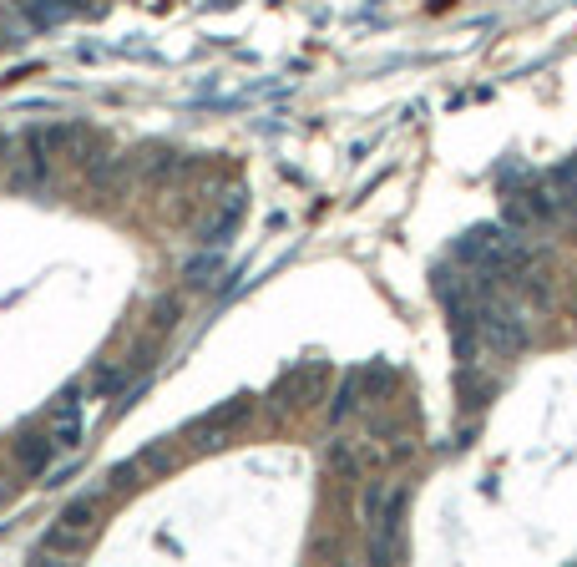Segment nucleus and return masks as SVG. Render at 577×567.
<instances>
[{"label":"nucleus","instance_id":"f257e3e1","mask_svg":"<svg viewBox=\"0 0 577 567\" xmlns=\"http://www.w3.org/2000/svg\"><path fill=\"white\" fill-rule=\"evenodd\" d=\"M476 330H481V340H486L491 350H507V355L527 345L522 309H517V304H502V299H491V294H486V304L476 309Z\"/></svg>","mask_w":577,"mask_h":567},{"label":"nucleus","instance_id":"f03ea898","mask_svg":"<svg viewBox=\"0 0 577 567\" xmlns=\"http://www.w3.org/2000/svg\"><path fill=\"white\" fill-rule=\"evenodd\" d=\"M51 441L56 451H76L81 446V390H66L51 411Z\"/></svg>","mask_w":577,"mask_h":567},{"label":"nucleus","instance_id":"7ed1b4c3","mask_svg":"<svg viewBox=\"0 0 577 567\" xmlns=\"http://www.w3.org/2000/svg\"><path fill=\"white\" fill-rule=\"evenodd\" d=\"M243 416H249V395H233L228 405H218L213 416H203V421H198V441H203V446H218V441H223V436H228Z\"/></svg>","mask_w":577,"mask_h":567},{"label":"nucleus","instance_id":"20e7f679","mask_svg":"<svg viewBox=\"0 0 577 567\" xmlns=\"http://www.w3.org/2000/svg\"><path fill=\"white\" fill-rule=\"evenodd\" d=\"M56 461V441L51 436H21L16 441V466L26 476H46V466Z\"/></svg>","mask_w":577,"mask_h":567},{"label":"nucleus","instance_id":"39448f33","mask_svg":"<svg viewBox=\"0 0 577 567\" xmlns=\"http://www.w3.org/2000/svg\"><path fill=\"white\" fill-rule=\"evenodd\" d=\"M97 507H102V497H97V492H92V497H76V502L61 512V527H71V532H92Z\"/></svg>","mask_w":577,"mask_h":567},{"label":"nucleus","instance_id":"423d86ee","mask_svg":"<svg viewBox=\"0 0 577 567\" xmlns=\"http://www.w3.org/2000/svg\"><path fill=\"white\" fill-rule=\"evenodd\" d=\"M178 314H183V304H178L173 294H168V299H157V304H152V340L168 335L173 324H178Z\"/></svg>","mask_w":577,"mask_h":567},{"label":"nucleus","instance_id":"0eeeda50","mask_svg":"<svg viewBox=\"0 0 577 567\" xmlns=\"http://www.w3.org/2000/svg\"><path fill=\"white\" fill-rule=\"evenodd\" d=\"M238 218H243V198L233 193V198H228V208H223V218H218V223H213V228L203 233V243H223V238H228V233L238 228Z\"/></svg>","mask_w":577,"mask_h":567},{"label":"nucleus","instance_id":"6e6552de","mask_svg":"<svg viewBox=\"0 0 577 567\" xmlns=\"http://www.w3.org/2000/svg\"><path fill=\"white\" fill-rule=\"evenodd\" d=\"M127 380H132V370H127V365H122V370H97V375H92V395H97V400H107V395H117Z\"/></svg>","mask_w":577,"mask_h":567},{"label":"nucleus","instance_id":"1a4fd4ad","mask_svg":"<svg viewBox=\"0 0 577 567\" xmlns=\"http://www.w3.org/2000/svg\"><path fill=\"white\" fill-rule=\"evenodd\" d=\"M329 466H335L340 476H360V456L340 441V446H329Z\"/></svg>","mask_w":577,"mask_h":567},{"label":"nucleus","instance_id":"9d476101","mask_svg":"<svg viewBox=\"0 0 577 567\" xmlns=\"http://www.w3.org/2000/svg\"><path fill=\"white\" fill-rule=\"evenodd\" d=\"M355 400H360V380L350 375V380H345V390L335 395V421H340V416H350V405H355Z\"/></svg>","mask_w":577,"mask_h":567},{"label":"nucleus","instance_id":"9b49d317","mask_svg":"<svg viewBox=\"0 0 577 567\" xmlns=\"http://www.w3.org/2000/svg\"><path fill=\"white\" fill-rule=\"evenodd\" d=\"M0 502H6V481H0Z\"/></svg>","mask_w":577,"mask_h":567},{"label":"nucleus","instance_id":"f8f14e48","mask_svg":"<svg viewBox=\"0 0 577 567\" xmlns=\"http://www.w3.org/2000/svg\"><path fill=\"white\" fill-rule=\"evenodd\" d=\"M572 162H577V157H572Z\"/></svg>","mask_w":577,"mask_h":567}]
</instances>
